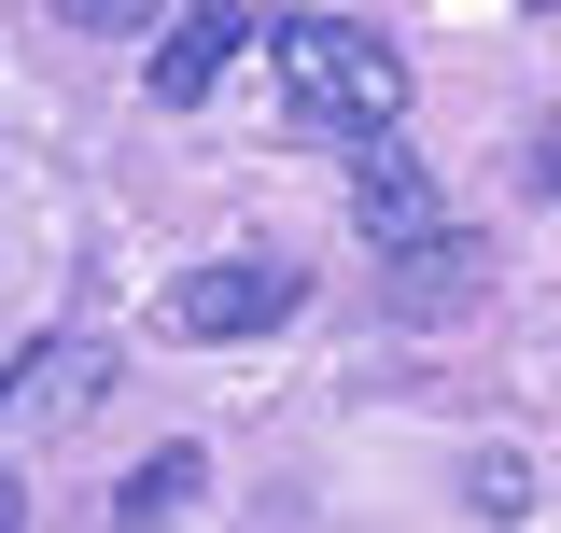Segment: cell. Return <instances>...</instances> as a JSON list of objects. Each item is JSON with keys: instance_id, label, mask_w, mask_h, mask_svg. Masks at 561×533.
<instances>
[{"instance_id": "cell-5", "label": "cell", "mask_w": 561, "mask_h": 533, "mask_svg": "<svg viewBox=\"0 0 561 533\" xmlns=\"http://www.w3.org/2000/svg\"><path fill=\"white\" fill-rule=\"evenodd\" d=\"M239 43H253V14H239V0H183V14H169V43H154V70H140V84H154V113H197L210 70L239 57Z\"/></svg>"}, {"instance_id": "cell-1", "label": "cell", "mask_w": 561, "mask_h": 533, "mask_svg": "<svg viewBox=\"0 0 561 533\" xmlns=\"http://www.w3.org/2000/svg\"><path fill=\"white\" fill-rule=\"evenodd\" d=\"M267 57H280V99H295L309 127H337V140L408 127V57H393L379 29H351V14H280Z\"/></svg>"}, {"instance_id": "cell-3", "label": "cell", "mask_w": 561, "mask_h": 533, "mask_svg": "<svg viewBox=\"0 0 561 533\" xmlns=\"http://www.w3.org/2000/svg\"><path fill=\"white\" fill-rule=\"evenodd\" d=\"M295 266H267V253H225V266H197V281H169V337H267V324H295Z\"/></svg>"}, {"instance_id": "cell-8", "label": "cell", "mask_w": 561, "mask_h": 533, "mask_svg": "<svg viewBox=\"0 0 561 533\" xmlns=\"http://www.w3.org/2000/svg\"><path fill=\"white\" fill-rule=\"evenodd\" d=\"M463 506H478V520H534V464H519V450H491V464L463 477Z\"/></svg>"}, {"instance_id": "cell-6", "label": "cell", "mask_w": 561, "mask_h": 533, "mask_svg": "<svg viewBox=\"0 0 561 533\" xmlns=\"http://www.w3.org/2000/svg\"><path fill=\"white\" fill-rule=\"evenodd\" d=\"M351 225H365V239H379V253H393V239H421V225H435V169H421L408 140L379 127V155H351Z\"/></svg>"}, {"instance_id": "cell-10", "label": "cell", "mask_w": 561, "mask_h": 533, "mask_svg": "<svg viewBox=\"0 0 561 533\" xmlns=\"http://www.w3.org/2000/svg\"><path fill=\"white\" fill-rule=\"evenodd\" d=\"M14 520H28V491H14V477H0V533H14Z\"/></svg>"}, {"instance_id": "cell-4", "label": "cell", "mask_w": 561, "mask_h": 533, "mask_svg": "<svg viewBox=\"0 0 561 533\" xmlns=\"http://www.w3.org/2000/svg\"><path fill=\"white\" fill-rule=\"evenodd\" d=\"M99 394H113V351H99V337H28L14 379H0V421H14V435H70Z\"/></svg>"}, {"instance_id": "cell-7", "label": "cell", "mask_w": 561, "mask_h": 533, "mask_svg": "<svg viewBox=\"0 0 561 533\" xmlns=\"http://www.w3.org/2000/svg\"><path fill=\"white\" fill-rule=\"evenodd\" d=\"M197 491H210V450H183V435H169V450H140V464L113 477V520H127V533H154V520H183Z\"/></svg>"}, {"instance_id": "cell-2", "label": "cell", "mask_w": 561, "mask_h": 533, "mask_svg": "<svg viewBox=\"0 0 561 533\" xmlns=\"http://www.w3.org/2000/svg\"><path fill=\"white\" fill-rule=\"evenodd\" d=\"M379 295H393V324H463V309L505 295V253H491L478 225H421V239H393Z\"/></svg>"}, {"instance_id": "cell-9", "label": "cell", "mask_w": 561, "mask_h": 533, "mask_svg": "<svg viewBox=\"0 0 561 533\" xmlns=\"http://www.w3.org/2000/svg\"><path fill=\"white\" fill-rule=\"evenodd\" d=\"M169 0H57V29H99V43H127V29H154Z\"/></svg>"}]
</instances>
